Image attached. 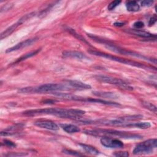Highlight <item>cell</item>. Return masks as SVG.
I'll use <instances>...</instances> for the list:
<instances>
[{"mask_svg":"<svg viewBox=\"0 0 157 157\" xmlns=\"http://www.w3.org/2000/svg\"><path fill=\"white\" fill-rule=\"evenodd\" d=\"M85 112L75 109H64V108H47L32 109L23 112V115L33 117L40 115H51L63 118H69L78 120L85 114Z\"/></svg>","mask_w":157,"mask_h":157,"instance_id":"1","label":"cell"},{"mask_svg":"<svg viewBox=\"0 0 157 157\" xmlns=\"http://www.w3.org/2000/svg\"><path fill=\"white\" fill-rule=\"evenodd\" d=\"M69 90L66 84L60 83H46L35 87H25L21 88L18 92L22 94H33V93H47L56 92Z\"/></svg>","mask_w":157,"mask_h":157,"instance_id":"2","label":"cell"},{"mask_svg":"<svg viewBox=\"0 0 157 157\" xmlns=\"http://www.w3.org/2000/svg\"><path fill=\"white\" fill-rule=\"evenodd\" d=\"M85 134L94 136H117L124 139H141V136L139 134L131 133L129 132L120 131L114 129H96L84 131Z\"/></svg>","mask_w":157,"mask_h":157,"instance_id":"3","label":"cell"},{"mask_svg":"<svg viewBox=\"0 0 157 157\" xmlns=\"http://www.w3.org/2000/svg\"><path fill=\"white\" fill-rule=\"evenodd\" d=\"M90 54H92L93 55L95 56H101V57H103V58H105L107 59L112 60V61H115L118 63H121L124 64H127V65H130L131 66H135L137 67H140V68H142V69H156V67H151L144 64H142L140 63L135 61H132V60H130V59H125V58H120L118 56H113L108 53H105L104 52H101L99 51H96V50H90L88 51Z\"/></svg>","mask_w":157,"mask_h":157,"instance_id":"4","label":"cell"},{"mask_svg":"<svg viewBox=\"0 0 157 157\" xmlns=\"http://www.w3.org/2000/svg\"><path fill=\"white\" fill-rule=\"evenodd\" d=\"M105 47L107 48H108L109 50L116 52V53H121L122 55H128V56H134V57H137L139 58H142L143 59H145L147 61H149L151 63H153L154 64H156V58H148L147 56H145L141 54L137 53L136 52H132V51H130L128 50H126L122 48H120L117 45H115L113 44H109V43H104Z\"/></svg>","mask_w":157,"mask_h":157,"instance_id":"5","label":"cell"},{"mask_svg":"<svg viewBox=\"0 0 157 157\" xmlns=\"http://www.w3.org/2000/svg\"><path fill=\"white\" fill-rule=\"evenodd\" d=\"M157 147L156 139H150L137 144L133 150L134 155H143L152 153Z\"/></svg>","mask_w":157,"mask_h":157,"instance_id":"6","label":"cell"},{"mask_svg":"<svg viewBox=\"0 0 157 157\" xmlns=\"http://www.w3.org/2000/svg\"><path fill=\"white\" fill-rule=\"evenodd\" d=\"M96 79L98 80L103 82L106 83L111 85H114L117 86H119L121 89L126 90H132L133 88L131 86H129L127 83H126L124 80L117 78L115 77H112L110 76H107V75H98L95 76Z\"/></svg>","mask_w":157,"mask_h":157,"instance_id":"7","label":"cell"},{"mask_svg":"<svg viewBox=\"0 0 157 157\" xmlns=\"http://www.w3.org/2000/svg\"><path fill=\"white\" fill-rule=\"evenodd\" d=\"M101 144L107 147L110 148H122L124 147L123 142L118 139L110 137L109 136H102L100 140Z\"/></svg>","mask_w":157,"mask_h":157,"instance_id":"8","label":"cell"},{"mask_svg":"<svg viewBox=\"0 0 157 157\" xmlns=\"http://www.w3.org/2000/svg\"><path fill=\"white\" fill-rule=\"evenodd\" d=\"M34 124L39 128L48 130L57 131L59 129L58 125L55 122L50 120H38L35 121Z\"/></svg>","mask_w":157,"mask_h":157,"instance_id":"9","label":"cell"},{"mask_svg":"<svg viewBox=\"0 0 157 157\" xmlns=\"http://www.w3.org/2000/svg\"><path fill=\"white\" fill-rule=\"evenodd\" d=\"M37 40H38L37 37H34V38H31V39H26L24 41H22V42L17 44V45H14L13 47L8 48L6 51V53H9V52H13V51L21 50L23 48H25L26 47H28V46L32 45L33 44L36 42Z\"/></svg>","mask_w":157,"mask_h":157,"instance_id":"10","label":"cell"},{"mask_svg":"<svg viewBox=\"0 0 157 157\" xmlns=\"http://www.w3.org/2000/svg\"><path fill=\"white\" fill-rule=\"evenodd\" d=\"M68 87L77 90H85L91 88V86L86 83L78 80H67L65 83Z\"/></svg>","mask_w":157,"mask_h":157,"instance_id":"11","label":"cell"},{"mask_svg":"<svg viewBox=\"0 0 157 157\" xmlns=\"http://www.w3.org/2000/svg\"><path fill=\"white\" fill-rule=\"evenodd\" d=\"M63 56L65 58H77L78 59H88L87 56L84 53L77 51H64L63 52Z\"/></svg>","mask_w":157,"mask_h":157,"instance_id":"12","label":"cell"},{"mask_svg":"<svg viewBox=\"0 0 157 157\" xmlns=\"http://www.w3.org/2000/svg\"><path fill=\"white\" fill-rule=\"evenodd\" d=\"M126 32H127L128 33H129L131 34H133V35H136L141 37H144V38H150V37H156V36H153L152 34L145 31H142V30H140V29H129L128 30H126Z\"/></svg>","mask_w":157,"mask_h":157,"instance_id":"13","label":"cell"},{"mask_svg":"<svg viewBox=\"0 0 157 157\" xmlns=\"http://www.w3.org/2000/svg\"><path fill=\"white\" fill-rule=\"evenodd\" d=\"M21 128H22L21 124H17L7 128L4 130L2 131L1 132V135L2 136H7L14 134L15 133H17V131H18Z\"/></svg>","mask_w":157,"mask_h":157,"instance_id":"14","label":"cell"},{"mask_svg":"<svg viewBox=\"0 0 157 157\" xmlns=\"http://www.w3.org/2000/svg\"><path fill=\"white\" fill-rule=\"evenodd\" d=\"M60 126L63 128V129L66 131L67 133H75L79 132L80 131V128L74 124H61Z\"/></svg>","mask_w":157,"mask_h":157,"instance_id":"15","label":"cell"},{"mask_svg":"<svg viewBox=\"0 0 157 157\" xmlns=\"http://www.w3.org/2000/svg\"><path fill=\"white\" fill-rule=\"evenodd\" d=\"M20 25L18 23V22L17 21V23L13 24L12 25H11L10 26H9V28H7L6 30H4L2 33H1V35H0V38L1 39H3L5 37H7V36H9L10 34H11L17 28L20 26Z\"/></svg>","mask_w":157,"mask_h":157,"instance_id":"16","label":"cell"},{"mask_svg":"<svg viewBox=\"0 0 157 157\" xmlns=\"http://www.w3.org/2000/svg\"><path fill=\"white\" fill-rule=\"evenodd\" d=\"M128 128H137L140 129H148L151 127V124L149 122H137L131 123L126 125Z\"/></svg>","mask_w":157,"mask_h":157,"instance_id":"17","label":"cell"},{"mask_svg":"<svg viewBox=\"0 0 157 157\" xmlns=\"http://www.w3.org/2000/svg\"><path fill=\"white\" fill-rule=\"evenodd\" d=\"M79 145L81 146V147L88 153L93 155H97L99 153V151L94 147L85 144H79Z\"/></svg>","mask_w":157,"mask_h":157,"instance_id":"18","label":"cell"},{"mask_svg":"<svg viewBox=\"0 0 157 157\" xmlns=\"http://www.w3.org/2000/svg\"><path fill=\"white\" fill-rule=\"evenodd\" d=\"M93 94L96 96L101 98H112L115 99L117 98V95L115 93L112 92H104V91H93Z\"/></svg>","mask_w":157,"mask_h":157,"instance_id":"19","label":"cell"},{"mask_svg":"<svg viewBox=\"0 0 157 157\" xmlns=\"http://www.w3.org/2000/svg\"><path fill=\"white\" fill-rule=\"evenodd\" d=\"M126 7L129 12H137L140 9V6L135 1H129L126 2Z\"/></svg>","mask_w":157,"mask_h":157,"instance_id":"20","label":"cell"},{"mask_svg":"<svg viewBox=\"0 0 157 157\" xmlns=\"http://www.w3.org/2000/svg\"><path fill=\"white\" fill-rule=\"evenodd\" d=\"M40 49H37V50H35V51H33V52H29V53H26L24 55H23L22 56H21L20 58H19L15 63H18V62H20L21 61H23L28 58H30V57H32L34 55H36V54H37L39 52H40Z\"/></svg>","mask_w":157,"mask_h":157,"instance_id":"21","label":"cell"},{"mask_svg":"<svg viewBox=\"0 0 157 157\" xmlns=\"http://www.w3.org/2000/svg\"><path fill=\"white\" fill-rule=\"evenodd\" d=\"M142 104H143V105H144L146 109L150 110V111H151V112H154V113H156V109H157V108H156V107L155 105H153L152 103H150V102H147V101H143V102H142Z\"/></svg>","mask_w":157,"mask_h":157,"instance_id":"22","label":"cell"},{"mask_svg":"<svg viewBox=\"0 0 157 157\" xmlns=\"http://www.w3.org/2000/svg\"><path fill=\"white\" fill-rule=\"evenodd\" d=\"M35 15V12H31V13H28V14H26L24 16H23L22 17H21L18 22V23L21 25V24H23V23H25L26 21H27L28 20L30 19L31 18H32L33 17H34Z\"/></svg>","mask_w":157,"mask_h":157,"instance_id":"23","label":"cell"},{"mask_svg":"<svg viewBox=\"0 0 157 157\" xmlns=\"http://www.w3.org/2000/svg\"><path fill=\"white\" fill-rule=\"evenodd\" d=\"M63 153H65L66 155H72V156H83V154L80 153V152H78L75 150H68V149H63Z\"/></svg>","mask_w":157,"mask_h":157,"instance_id":"24","label":"cell"},{"mask_svg":"<svg viewBox=\"0 0 157 157\" xmlns=\"http://www.w3.org/2000/svg\"><path fill=\"white\" fill-rule=\"evenodd\" d=\"M67 30H68V31H69V33H71V34H72L73 36H74L76 38H77L78 39H79V40H82L83 42H85V43H86L88 45H90V44L84 39V38H83L81 36H80L78 34H77L75 31V30H74L73 29H71V28H68L67 29Z\"/></svg>","mask_w":157,"mask_h":157,"instance_id":"25","label":"cell"},{"mask_svg":"<svg viewBox=\"0 0 157 157\" xmlns=\"http://www.w3.org/2000/svg\"><path fill=\"white\" fill-rule=\"evenodd\" d=\"M121 3V1H113L111 2L108 6V9L109 10H113L116 7H117Z\"/></svg>","mask_w":157,"mask_h":157,"instance_id":"26","label":"cell"},{"mask_svg":"<svg viewBox=\"0 0 157 157\" xmlns=\"http://www.w3.org/2000/svg\"><path fill=\"white\" fill-rule=\"evenodd\" d=\"M3 142H4V145L6 146H7V147H9V148H15V147H16V144L14 142H13L12 141H11V140L5 139V140H4Z\"/></svg>","mask_w":157,"mask_h":157,"instance_id":"27","label":"cell"},{"mask_svg":"<svg viewBox=\"0 0 157 157\" xmlns=\"http://www.w3.org/2000/svg\"><path fill=\"white\" fill-rule=\"evenodd\" d=\"M113 155L115 156H121V157H127L129 156L128 151H118L113 153Z\"/></svg>","mask_w":157,"mask_h":157,"instance_id":"28","label":"cell"},{"mask_svg":"<svg viewBox=\"0 0 157 157\" xmlns=\"http://www.w3.org/2000/svg\"><path fill=\"white\" fill-rule=\"evenodd\" d=\"M141 6L144 7H150L153 4V1L148 0V1H143L141 2Z\"/></svg>","mask_w":157,"mask_h":157,"instance_id":"29","label":"cell"},{"mask_svg":"<svg viewBox=\"0 0 157 157\" xmlns=\"http://www.w3.org/2000/svg\"><path fill=\"white\" fill-rule=\"evenodd\" d=\"M144 26V23L142 21H137L134 23V27L137 29L139 28H142Z\"/></svg>","mask_w":157,"mask_h":157,"instance_id":"30","label":"cell"},{"mask_svg":"<svg viewBox=\"0 0 157 157\" xmlns=\"http://www.w3.org/2000/svg\"><path fill=\"white\" fill-rule=\"evenodd\" d=\"M27 155V154L24 153H9L7 155H5V156H22Z\"/></svg>","mask_w":157,"mask_h":157,"instance_id":"31","label":"cell"},{"mask_svg":"<svg viewBox=\"0 0 157 157\" xmlns=\"http://www.w3.org/2000/svg\"><path fill=\"white\" fill-rule=\"evenodd\" d=\"M11 6H12V5H10V4L5 5L4 6H3L1 8V12L2 13L3 11H7V10H10L11 9Z\"/></svg>","mask_w":157,"mask_h":157,"instance_id":"32","label":"cell"},{"mask_svg":"<svg viewBox=\"0 0 157 157\" xmlns=\"http://www.w3.org/2000/svg\"><path fill=\"white\" fill-rule=\"evenodd\" d=\"M156 21V17L155 15L153 16L151 18H150V20H149V22H148V25L149 26H152L153 25H154Z\"/></svg>","mask_w":157,"mask_h":157,"instance_id":"33","label":"cell"},{"mask_svg":"<svg viewBox=\"0 0 157 157\" xmlns=\"http://www.w3.org/2000/svg\"><path fill=\"white\" fill-rule=\"evenodd\" d=\"M124 25V23H120V22H116L114 23V26H121Z\"/></svg>","mask_w":157,"mask_h":157,"instance_id":"34","label":"cell"}]
</instances>
